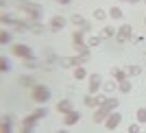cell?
<instances>
[{"label":"cell","instance_id":"cell-1","mask_svg":"<svg viewBox=\"0 0 146 133\" xmlns=\"http://www.w3.org/2000/svg\"><path fill=\"white\" fill-rule=\"evenodd\" d=\"M31 98H33V103H48L50 100V90L46 85H35V87H31Z\"/></svg>","mask_w":146,"mask_h":133},{"label":"cell","instance_id":"cell-2","mask_svg":"<svg viewBox=\"0 0 146 133\" xmlns=\"http://www.w3.org/2000/svg\"><path fill=\"white\" fill-rule=\"evenodd\" d=\"M18 7L26 13V15H29V18H31V22L39 20V15H42V7H39V5H33V2H29V0H22Z\"/></svg>","mask_w":146,"mask_h":133},{"label":"cell","instance_id":"cell-3","mask_svg":"<svg viewBox=\"0 0 146 133\" xmlns=\"http://www.w3.org/2000/svg\"><path fill=\"white\" fill-rule=\"evenodd\" d=\"M11 53L15 55V57H20V59H33V50H31V46H26V44H13Z\"/></svg>","mask_w":146,"mask_h":133},{"label":"cell","instance_id":"cell-4","mask_svg":"<svg viewBox=\"0 0 146 133\" xmlns=\"http://www.w3.org/2000/svg\"><path fill=\"white\" fill-rule=\"evenodd\" d=\"M87 83H90V94H98V90H103V79L98 76V74H90L87 76Z\"/></svg>","mask_w":146,"mask_h":133},{"label":"cell","instance_id":"cell-5","mask_svg":"<svg viewBox=\"0 0 146 133\" xmlns=\"http://www.w3.org/2000/svg\"><path fill=\"white\" fill-rule=\"evenodd\" d=\"M131 35H133V29H131V24H122L120 29H118V33H116L118 42H129V39H131Z\"/></svg>","mask_w":146,"mask_h":133},{"label":"cell","instance_id":"cell-6","mask_svg":"<svg viewBox=\"0 0 146 133\" xmlns=\"http://www.w3.org/2000/svg\"><path fill=\"white\" fill-rule=\"evenodd\" d=\"M120 122H122V116L118 114V111H111V114L107 116V120H105V127L109 129V131H113V129H116Z\"/></svg>","mask_w":146,"mask_h":133},{"label":"cell","instance_id":"cell-7","mask_svg":"<svg viewBox=\"0 0 146 133\" xmlns=\"http://www.w3.org/2000/svg\"><path fill=\"white\" fill-rule=\"evenodd\" d=\"M66 24H68V20H66V18H61V15H52V18H50L48 29H50V31H61Z\"/></svg>","mask_w":146,"mask_h":133},{"label":"cell","instance_id":"cell-8","mask_svg":"<svg viewBox=\"0 0 146 133\" xmlns=\"http://www.w3.org/2000/svg\"><path fill=\"white\" fill-rule=\"evenodd\" d=\"M79 120H81V114L76 111V109H72V111H68V114H63V124H68V127H72V124H76Z\"/></svg>","mask_w":146,"mask_h":133},{"label":"cell","instance_id":"cell-9","mask_svg":"<svg viewBox=\"0 0 146 133\" xmlns=\"http://www.w3.org/2000/svg\"><path fill=\"white\" fill-rule=\"evenodd\" d=\"M109 114H111L109 109L105 107V105H100V107L96 109V114H94V122H96V124H98V122H105V120H107V116H109Z\"/></svg>","mask_w":146,"mask_h":133},{"label":"cell","instance_id":"cell-10","mask_svg":"<svg viewBox=\"0 0 146 133\" xmlns=\"http://www.w3.org/2000/svg\"><path fill=\"white\" fill-rule=\"evenodd\" d=\"M85 39H87V37H85V31L76 29V31L72 33V44H74V46H83V44H85Z\"/></svg>","mask_w":146,"mask_h":133},{"label":"cell","instance_id":"cell-11","mask_svg":"<svg viewBox=\"0 0 146 133\" xmlns=\"http://www.w3.org/2000/svg\"><path fill=\"white\" fill-rule=\"evenodd\" d=\"M59 66L61 68H70V70H72L74 66H79V57H61Z\"/></svg>","mask_w":146,"mask_h":133},{"label":"cell","instance_id":"cell-12","mask_svg":"<svg viewBox=\"0 0 146 133\" xmlns=\"http://www.w3.org/2000/svg\"><path fill=\"white\" fill-rule=\"evenodd\" d=\"M72 76H74L76 81H83V79H87L90 74L85 72V68H83V66H74V68H72Z\"/></svg>","mask_w":146,"mask_h":133},{"label":"cell","instance_id":"cell-13","mask_svg":"<svg viewBox=\"0 0 146 133\" xmlns=\"http://www.w3.org/2000/svg\"><path fill=\"white\" fill-rule=\"evenodd\" d=\"M35 122H37V118L33 114L26 116L24 120H22V129H24V131H33V129H35Z\"/></svg>","mask_w":146,"mask_h":133},{"label":"cell","instance_id":"cell-14","mask_svg":"<svg viewBox=\"0 0 146 133\" xmlns=\"http://www.w3.org/2000/svg\"><path fill=\"white\" fill-rule=\"evenodd\" d=\"M127 76H129L127 70H122V68H113V70H111V79L118 81V83H120V81H124Z\"/></svg>","mask_w":146,"mask_h":133},{"label":"cell","instance_id":"cell-15","mask_svg":"<svg viewBox=\"0 0 146 133\" xmlns=\"http://www.w3.org/2000/svg\"><path fill=\"white\" fill-rule=\"evenodd\" d=\"M57 111H59V114L72 111V103H70V100H59V103H57Z\"/></svg>","mask_w":146,"mask_h":133},{"label":"cell","instance_id":"cell-16","mask_svg":"<svg viewBox=\"0 0 146 133\" xmlns=\"http://www.w3.org/2000/svg\"><path fill=\"white\" fill-rule=\"evenodd\" d=\"M116 33H118V29H113V26H105V29L103 31H100V33H98V35H100V37H103V39H109V37H113V35H116Z\"/></svg>","mask_w":146,"mask_h":133},{"label":"cell","instance_id":"cell-17","mask_svg":"<svg viewBox=\"0 0 146 133\" xmlns=\"http://www.w3.org/2000/svg\"><path fill=\"white\" fill-rule=\"evenodd\" d=\"M48 29V26L46 24H39V22H31L29 20V31H33V33H37V35H39V33H44V31Z\"/></svg>","mask_w":146,"mask_h":133},{"label":"cell","instance_id":"cell-18","mask_svg":"<svg viewBox=\"0 0 146 133\" xmlns=\"http://www.w3.org/2000/svg\"><path fill=\"white\" fill-rule=\"evenodd\" d=\"M118 90L122 92V94H129V92L133 90V85H131V81H129V76L124 81H120V83H118Z\"/></svg>","mask_w":146,"mask_h":133},{"label":"cell","instance_id":"cell-19","mask_svg":"<svg viewBox=\"0 0 146 133\" xmlns=\"http://www.w3.org/2000/svg\"><path fill=\"white\" fill-rule=\"evenodd\" d=\"M85 42H87V46H90V48H96V46H100L103 37H100V35H90V37L85 39Z\"/></svg>","mask_w":146,"mask_h":133},{"label":"cell","instance_id":"cell-20","mask_svg":"<svg viewBox=\"0 0 146 133\" xmlns=\"http://www.w3.org/2000/svg\"><path fill=\"white\" fill-rule=\"evenodd\" d=\"M11 42H13V35L9 33V31H2V33H0V44L7 46V44H11Z\"/></svg>","mask_w":146,"mask_h":133},{"label":"cell","instance_id":"cell-21","mask_svg":"<svg viewBox=\"0 0 146 133\" xmlns=\"http://www.w3.org/2000/svg\"><path fill=\"white\" fill-rule=\"evenodd\" d=\"M0 131H2V133L11 131V116H5V118H2V124H0Z\"/></svg>","mask_w":146,"mask_h":133},{"label":"cell","instance_id":"cell-22","mask_svg":"<svg viewBox=\"0 0 146 133\" xmlns=\"http://www.w3.org/2000/svg\"><path fill=\"white\" fill-rule=\"evenodd\" d=\"M70 22H72L74 26H79V29H81L83 24H85V20H83V15H81V13H74L72 18H70Z\"/></svg>","mask_w":146,"mask_h":133},{"label":"cell","instance_id":"cell-23","mask_svg":"<svg viewBox=\"0 0 146 133\" xmlns=\"http://www.w3.org/2000/svg\"><path fill=\"white\" fill-rule=\"evenodd\" d=\"M124 70H127L129 76H140V74H142V68L140 66H129V68H124Z\"/></svg>","mask_w":146,"mask_h":133},{"label":"cell","instance_id":"cell-24","mask_svg":"<svg viewBox=\"0 0 146 133\" xmlns=\"http://www.w3.org/2000/svg\"><path fill=\"white\" fill-rule=\"evenodd\" d=\"M83 105H87V107H96V96H94V94H85V96H83Z\"/></svg>","mask_w":146,"mask_h":133},{"label":"cell","instance_id":"cell-25","mask_svg":"<svg viewBox=\"0 0 146 133\" xmlns=\"http://www.w3.org/2000/svg\"><path fill=\"white\" fill-rule=\"evenodd\" d=\"M103 90L107 92V94H109V92H113V90H118V81H113V79H111V81H107V83L103 85Z\"/></svg>","mask_w":146,"mask_h":133},{"label":"cell","instance_id":"cell-26","mask_svg":"<svg viewBox=\"0 0 146 133\" xmlns=\"http://www.w3.org/2000/svg\"><path fill=\"white\" fill-rule=\"evenodd\" d=\"M109 18L120 20L122 18V9H120V7H111V9H109Z\"/></svg>","mask_w":146,"mask_h":133},{"label":"cell","instance_id":"cell-27","mask_svg":"<svg viewBox=\"0 0 146 133\" xmlns=\"http://www.w3.org/2000/svg\"><path fill=\"white\" fill-rule=\"evenodd\" d=\"M46 114H48V109H46V107H37L35 111H33V116H35L37 120H42V118H46Z\"/></svg>","mask_w":146,"mask_h":133},{"label":"cell","instance_id":"cell-28","mask_svg":"<svg viewBox=\"0 0 146 133\" xmlns=\"http://www.w3.org/2000/svg\"><path fill=\"white\" fill-rule=\"evenodd\" d=\"M20 85H24V87H35V81L31 79V76H20Z\"/></svg>","mask_w":146,"mask_h":133},{"label":"cell","instance_id":"cell-29","mask_svg":"<svg viewBox=\"0 0 146 133\" xmlns=\"http://www.w3.org/2000/svg\"><path fill=\"white\" fill-rule=\"evenodd\" d=\"M107 15H109V13L105 11V9H96V11H94V20H98V22H100V20H105Z\"/></svg>","mask_w":146,"mask_h":133},{"label":"cell","instance_id":"cell-30","mask_svg":"<svg viewBox=\"0 0 146 133\" xmlns=\"http://www.w3.org/2000/svg\"><path fill=\"white\" fill-rule=\"evenodd\" d=\"M137 122H140V124H146V107L137 109Z\"/></svg>","mask_w":146,"mask_h":133},{"label":"cell","instance_id":"cell-31","mask_svg":"<svg viewBox=\"0 0 146 133\" xmlns=\"http://www.w3.org/2000/svg\"><path fill=\"white\" fill-rule=\"evenodd\" d=\"M9 70H11V63L2 57V59H0V72H9Z\"/></svg>","mask_w":146,"mask_h":133},{"label":"cell","instance_id":"cell-32","mask_svg":"<svg viewBox=\"0 0 146 133\" xmlns=\"http://www.w3.org/2000/svg\"><path fill=\"white\" fill-rule=\"evenodd\" d=\"M24 66L29 68V70H33V68H37V66H39V61H37L35 57H33V59H24Z\"/></svg>","mask_w":146,"mask_h":133},{"label":"cell","instance_id":"cell-33","mask_svg":"<svg viewBox=\"0 0 146 133\" xmlns=\"http://www.w3.org/2000/svg\"><path fill=\"white\" fill-rule=\"evenodd\" d=\"M142 127H140V122H135V124H129V133H140Z\"/></svg>","mask_w":146,"mask_h":133},{"label":"cell","instance_id":"cell-34","mask_svg":"<svg viewBox=\"0 0 146 133\" xmlns=\"http://www.w3.org/2000/svg\"><path fill=\"white\" fill-rule=\"evenodd\" d=\"M94 96H96V105H98V107H100V105H105V100H107V96H105V94H94Z\"/></svg>","mask_w":146,"mask_h":133},{"label":"cell","instance_id":"cell-35","mask_svg":"<svg viewBox=\"0 0 146 133\" xmlns=\"http://www.w3.org/2000/svg\"><path fill=\"white\" fill-rule=\"evenodd\" d=\"M81 31H85V33H90V31H92V24H90V22H85V24L81 26Z\"/></svg>","mask_w":146,"mask_h":133},{"label":"cell","instance_id":"cell-36","mask_svg":"<svg viewBox=\"0 0 146 133\" xmlns=\"http://www.w3.org/2000/svg\"><path fill=\"white\" fill-rule=\"evenodd\" d=\"M55 2H59V5H70L72 0H55Z\"/></svg>","mask_w":146,"mask_h":133},{"label":"cell","instance_id":"cell-37","mask_svg":"<svg viewBox=\"0 0 146 133\" xmlns=\"http://www.w3.org/2000/svg\"><path fill=\"white\" fill-rule=\"evenodd\" d=\"M122 2H131L133 5V2H140V0H122Z\"/></svg>","mask_w":146,"mask_h":133},{"label":"cell","instance_id":"cell-38","mask_svg":"<svg viewBox=\"0 0 146 133\" xmlns=\"http://www.w3.org/2000/svg\"><path fill=\"white\" fill-rule=\"evenodd\" d=\"M144 24H146V18H144Z\"/></svg>","mask_w":146,"mask_h":133},{"label":"cell","instance_id":"cell-39","mask_svg":"<svg viewBox=\"0 0 146 133\" xmlns=\"http://www.w3.org/2000/svg\"><path fill=\"white\" fill-rule=\"evenodd\" d=\"M144 2H146V0H144Z\"/></svg>","mask_w":146,"mask_h":133}]
</instances>
